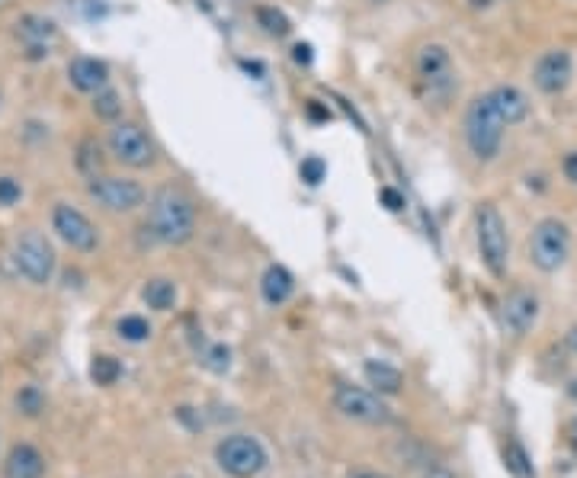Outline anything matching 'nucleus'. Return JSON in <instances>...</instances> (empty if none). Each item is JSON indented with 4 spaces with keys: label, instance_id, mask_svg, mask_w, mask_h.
<instances>
[{
    "label": "nucleus",
    "instance_id": "7ed1b4c3",
    "mask_svg": "<svg viewBox=\"0 0 577 478\" xmlns=\"http://www.w3.org/2000/svg\"><path fill=\"white\" fill-rule=\"evenodd\" d=\"M475 232H478V251L485 267L491 270V276H504L510 261V238L497 206L494 203L478 206V212H475Z\"/></svg>",
    "mask_w": 577,
    "mask_h": 478
},
{
    "label": "nucleus",
    "instance_id": "f257e3e1",
    "mask_svg": "<svg viewBox=\"0 0 577 478\" xmlns=\"http://www.w3.org/2000/svg\"><path fill=\"white\" fill-rule=\"evenodd\" d=\"M148 228L161 244H186L196 232L193 199L176 186H161L148 203Z\"/></svg>",
    "mask_w": 577,
    "mask_h": 478
},
{
    "label": "nucleus",
    "instance_id": "473e14b6",
    "mask_svg": "<svg viewBox=\"0 0 577 478\" xmlns=\"http://www.w3.org/2000/svg\"><path fill=\"white\" fill-rule=\"evenodd\" d=\"M308 120L327 122V120H331V110H324V106L317 103V100H311V103H308Z\"/></svg>",
    "mask_w": 577,
    "mask_h": 478
},
{
    "label": "nucleus",
    "instance_id": "c756f323",
    "mask_svg": "<svg viewBox=\"0 0 577 478\" xmlns=\"http://www.w3.org/2000/svg\"><path fill=\"white\" fill-rule=\"evenodd\" d=\"M23 190H20V183L10 180V177H0V206H14L20 203Z\"/></svg>",
    "mask_w": 577,
    "mask_h": 478
},
{
    "label": "nucleus",
    "instance_id": "a878e982",
    "mask_svg": "<svg viewBox=\"0 0 577 478\" xmlns=\"http://www.w3.org/2000/svg\"><path fill=\"white\" fill-rule=\"evenodd\" d=\"M119 338L128 340V344H141V340L151 338V324L141 315H126L119 321Z\"/></svg>",
    "mask_w": 577,
    "mask_h": 478
},
{
    "label": "nucleus",
    "instance_id": "dca6fc26",
    "mask_svg": "<svg viewBox=\"0 0 577 478\" xmlns=\"http://www.w3.org/2000/svg\"><path fill=\"white\" fill-rule=\"evenodd\" d=\"M4 472H7V478H43L45 459H43V453L35 450V446L20 444V446H14V450H10Z\"/></svg>",
    "mask_w": 577,
    "mask_h": 478
},
{
    "label": "nucleus",
    "instance_id": "c9c22d12",
    "mask_svg": "<svg viewBox=\"0 0 577 478\" xmlns=\"http://www.w3.org/2000/svg\"><path fill=\"white\" fill-rule=\"evenodd\" d=\"M423 478H456V475H452L449 469H430V472H427V475H423Z\"/></svg>",
    "mask_w": 577,
    "mask_h": 478
},
{
    "label": "nucleus",
    "instance_id": "4be33fe9",
    "mask_svg": "<svg viewBox=\"0 0 577 478\" xmlns=\"http://www.w3.org/2000/svg\"><path fill=\"white\" fill-rule=\"evenodd\" d=\"M257 23H260L263 33L273 35V39H286V35L292 33V23H288V16L282 14V10H276V7H257Z\"/></svg>",
    "mask_w": 577,
    "mask_h": 478
},
{
    "label": "nucleus",
    "instance_id": "58836bf2",
    "mask_svg": "<svg viewBox=\"0 0 577 478\" xmlns=\"http://www.w3.org/2000/svg\"><path fill=\"white\" fill-rule=\"evenodd\" d=\"M475 7H487V4H491V0H472Z\"/></svg>",
    "mask_w": 577,
    "mask_h": 478
},
{
    "label": "nucleus",
    "instance_id": "b1692460",
    "mask_svg": "<svg viewBox=\"0 0 577 478\" xmlns=\"http://www.w3.org/2000/svg\"><path fill=\"white\" fill-rule=\"evenodd\" d=\"M119 376H122V366H119V359H116V357H93L90 379L97 382V386H113Z\"/></svg>",
    "mask_w": 577,
    "mask_h": 478
},
{
    "label": "nucleus",
    "instance_id": "c85d7f7f",
    "mask_svg": "<svg viewBox=\"0 0 577 478\" xmlns=\"http://www.w3.org/2000/svg\"><path fill=\"white\" fill-rule=\"evenodd\" d=\"M205 366H209L212 373H225L228 366H232V353H228V347H212L209 357H205Z\"/></svg>",
    "mask_w": 577,
    "mask_h": 478
},
{
    "label": "nucleus",
    "instance_id": "2eb2a0df",
    "mask_svg": "<svg viewBox=\"0 0 577 478\" xmlns=\"http://www.w3.org/2000/svg\"><path fill=\"white\" fill-rule=\"evenodd\" d=\"M494 97V106H497V113L504 116V122L507 126H516V122H523L529 116V100L526 93L520 91V87L514 84H500L491 91Z\"/></svg>",
    "mask_w": 577,
    "mask_h": 478
},
{
    "label": "nucleus",
    "instance_id": "423d86ee",
    "mask_svg": "<svg viewBox=\"0 0 577 478\" xmlns=\"http://www.w3.org/2000/svg\"><path fill=\"white\" fill-rule=\"evenodd\" d=\"M571 251V232L564 222L558 218H543L535 225L533 238H529V257L543 273H555L564 261H568Z\"/></svg>",
    "mask_w": 577,
    "mask_h": 478
},
{
    "label": "nucleus",
    "instance_id": "39448f33",
    "mask_svg": "<svg viewBox=\"0 0 577 478\" xmlns=\"http://www.w3.org/2000/svg\"><path fill=\"white\" fill-rule=\"evenodd\" d=\"M215 459L232 478H254L267 465V450L260 446L257 436L232 434L215 446Z\"/></svg>",
    "mask_w": 577,
    "mask_h": 478
},
{
    "label": "nucleus",
    "instance_id": "412c9836",
    "mask_svg": "<svg viewBox=\"0 0 577 478\" xmlns=\"http://www.w3.org/2000/svg\"><path fill=\"white\" fill-rule=\"evenodd\" d=\"M78 167L80 174L90 180V177L103 174V151H99V141L97 139H80L78 145Z\"/></svg>",
    "mask_w": 577,
    "mask_h": 478
},
{
    "label": "nucleus",
    "instance_id": "bb28decb",
    "mask_svg": "<svg viewBox=\"0 0 577 478\" xmlns=\"http://www.w3.org/2000/svg\"><path fill=\"white\" fill-rule=\"evenodd\" d=\"M43 405H45L43 392H39V388H33V386H26L20 395H16V408H20L23 415H29V417L39 415V411H43Z\"/></svg>",
    "mask_w": 577,
    "mask_h": 478
},
{
    "label": "nucleus",
    "instance_id": "4468645a",
    "mask_svg": "<svg viewBox=\"0 0 577 478\" xmlns=\"http://www.w3.org/2000/svg\"><path fill=\"white\" fill-rule=\"evenodd\" d=\"M68 81L84 93H99V91H106V84H109V68H106L99 58L80 55L68 64Z\"/></svg>",
    "mask_w": 577,
    "mask_h": 478
},
{
    "label": "nucleus",
    "instance_id": "6ab92c4d",
    "mask_svg": "<svg viewBox=\"0 0 577 478\" xmlns=\"http://www.w3.org/2000/svg\"><path fill=\"white\" fill-rule=\"evenodd\" d=\"M363 373H366V382L379 395H398V392H402V386H404L402 369H394V366L382 363V359H366Z\"/></svg>",
    "mask_w": 577,
    "mask_h": 478
},
{
    "label": "nucleus",
    "instance_id": "6e6552de",
    "mask_svg": "<svg viewBox=\"0 0 577 478\" xmlns=\"http://www.w3.org/2000/svg\"><path fill=\"white\" fill-rule=\"evenodd\" d=\"M14 263L29 282L45 286L55 273V251L39 232H26L14 247Z\"/></svg>",
    "mask_w": 577,
    "mask_h": 478
},
{
    "label": "nucleus",
    "instance_id": "f704fd0d",
    "mask_svg": "<svg viewBox=\"0 0 577 478\" xmlns=\"http://www.w3.org/2000/svg\"><path fill=\"white\" fill-rule=\"evenodd\" d=\"M568 444H571V450L577 453V417L571 421V427H568Z\"/></svg>",
    "mask_w": 577,
    "mask_h": 478
},
{
    "label": "nucleus",
    "instance_id": "393cba45",
    "mask_svg": "<svg viewBox=\"0 0 577 478\" xmlns=\"http://www.w3.org/2000/svg\"><path fill=\"white\" fill-rule=\"evenodd\" d=\"M504 459H507V469L514 472L516 478H535L533 463H529V456H526V450H523V444L510 440V444H507V453H504Z\"/></svg>",
    "mask_w": 577,
    "mask_h": 478
},
{
    "label": "nucleus",
    "instance_id": "9b49d317",
    "mask_svg": "<svg viewBox=\"0 0 577 478\" xmlns=\"http://www.w3.org/2000/svg\"><path fill=\"white\" fill-rule=\"evenodd\" d=\"M52 228H55L58 238H61L64 244L74 247V251H80V253L97 251V244H99L97 225H93L80 209H74V206H64V203L55 206V212H52Z\"/></svg>",
    "mask_w": 577,
    "mask_h": 478
},
{
    "label": "nucleus",
    "instance_id": "9d476101",
    "mask_svg": "<svg viewBox=\"0 0 577 478\" xmlns=\"http://www.w3.org/2000/svg\"><path fill=\"white\" fill-rule=\"evenodd\" d=\"M334 408H337L344 417L359 421V424H385V421H392V411H388L385 401H382L375 392H369V388H359V386H337V388H334Z\"/></svg>",
    "mask_w": 577,
    "mask_h": 478
},
{
    "label": "nucleus",
    "instance_id": "aec40b11",
    "mask_svg": "<svg viewBox=\"0 0 577 478\" xmlns=\"http://www.w3.org/2000/svg\"><path fill=\"white\" fill-rule=\"evenodd\" d=\"M141 299L148 302V309L155 311H170L176 305V286L170 280H148L145 282V289H141Z\"/></svg>",
    "mask_w": 577,
    "mask_h": 478
},
{
    "label": "nucleus",
    "instance_id": "a211bd4d",
    "mask_svg": "<svg viewBox=\"0 0 577 478\" xmlns=\"http://www.w3.org/2000/svg\"><path fill=\"white\" fill-rule=\"evenodd\" d=\"M260 292H263V299H267L270 305L288 302V296L296 292V276L288 273L286 267H279V263H273V267H267V273H263Z\"/></svg>",
    "mask_w": 577,
    "mask_h": 478
},
{
    "label": "nucleus",
    "instance_id": "f3484780",
    "mask_svg": "<svg viewBox=\"0 0 577 478\" xmlns=\"http://www.w3.org/2000/svg\"><path fill=\"white\" fill-rule=\"evenodd\" d=\"M16 35L29 45V58H43V55H49L45 39L55 35V23L39 20V16H23V20L16 23Z\"/></svg>",
    "mask_w": 577,
    "mask_h": 478
},
{
    "label": "nucleus",
    "instance_id": "7c9ffc66",
    "mask_svg": "<svg viewBox=\"0 0 577 478\" xmlns=\"http://www.w3.org/2000/svg\"><path fill=\"white\" fill-rule=\"evenodd\" d=\"M379 199H382V206H385L388 212H402L404 209V196L398 190H392V186H382Z\"/></svg>",
    "mask_w": 577,
    "mask_h": 478
},
{
    "label": "nucleus",
    "instance_id": "1a4fd4ad",
    "mask_svg": "<svg viewBox=\"0 0 577 478\" xmlns=\"http://www.w3.org/2000/svg\"><path fill=\"white\" fill-rule=\"evenodd\" d=\"M109 151L126 167H148V164H155V141L135 122H116L109 129Z\"/></svg>",
    "mask_w": 577,
    "mask_h": 478
},
{
    "label": "nucleus",
    "instance_id": "e433bc0d",
    "mask_svg": "<svg viewBox=\"0 0 577 478\" xmlns=\"http://www.w3.org/2000/svg\"><path fill=\"white\" fill-rule=\"evenodd\" d=\"M568 347H571V350L577 353V324H574V328L568 330Z\"/></svg>",
    "mask_w": 577,
    "mask_h": 478
},
{
    "label": "nucleus",
    "instance_id": "f8f14e48",
    "mask_svg": "<svg viewBox=\"0 0 577 478\" xmlns=\"http://www.w3.org/2000/svg\"><path fill=\"white\" fill-rule=\"evenodd\" d=\"M571 78H574V62H571V55L564 49L545 52V55L535 62L533 81H535V87L543 93H549V97L562 93L564 87L571 84Z\"/></svg>",
    "mask_w": 577,
    "mask_h": 478
},
{
    "label": "nucleus",
    "instance_id": "0eeeda50",
    "mask_svg": "<svg viewBox=\"0 0 577 478\" xmlns=\"http://www.w3.org/2000/svg\"><path fill=\"white\" fill-rule=\"evenodd\" d=\"M87 193L97 206L109 212H132L145 203V186L138 180H128V177H109L99 174L87 180Z\"/></svg>",
    "mask_w": 577,
    "mask_h": 478
},
{
    "label": "nucleus",
    "instance_id": "5701e85b",
    "mask_svg": "<svg viewBox=\"0 0 577 478\" xmlns=\"http://www.w3.org/2000/svg\"><path fill=\"white\" fill-rule=\"evenodd\" d=\"M93 113L106 122H116L122 116V97L116 91H109V87L99 91V93H93Z\"/></svg>",
    "mask_w": 577,
    "mask_h": 478
},
{
    "label": "nucleus",
    "instance_id": "f03ea898",
    "mask_svg": "<svg viewBox=\"0 0 577 478\" xmlns=\"http://www.w3.org/2000/svg\"><path fill=\"white\" fill-rule=\"evenodd\" d=\"M504 116L497 113L491 93H481L468 103L465 110V141H468V151H472L478 161H491L500 151V141H504Z\"/></svg>",
    "mask_w": 577,
    "mask_h": 478
},
{
    "label": "nucleus",
    "instance_id": "2f4dec72",
    "mask_svg": "<svg viewBox=\"0 0 577 478\" xmlns=\"http://www.w3.org/2000/svg\"><path fill=\"white\" fill-rule=\"evenodd\" d=\"M562 170H564V177L577 186V151H568V155H564Z\"/></svg>",
    "mask_w": 577,
    "mask_h": 478
},
{
    "label": "nucleus",
    "instance_id": "cd10ccee",
    "mask_svg": "<svg viewBox=\"0 0 577 478\" xmlns=\"http://www.w3.org/2000/svg\"><path fill=\"white\" fill-rule=\"evenodd\" d=\"M298 174H302V180L308 183V186H317V183L327 177V164H324L317 155H311V158H305V161L298 164Z\"/></svg>",
    "mask_w": 577,
    "mask_h": 478
},
{
    "label": "nucleus",
    "instance_id": "ddd939ff",
    "mask_svg": "<svg viewBox=\"0 0 577 478\" xmlns=\"http://www.w3.org/2000/svg\"><path fill=\"white\" fill-rule=\"evenodd\" d=\"M504 328L514 334V338H523L529 328L535 324V318H539V299L533 296V292H526V289H516V292H510L507 299H504Z\"/></svg>",
    "mask_w": 577,
    "mask_h": 478
},
{
    "label": "nucleus",
    "instance_id": "4c0bfd02",
    "mask_svg": "<svg viewBox=\"0 0 577 478\" xmlns=\"http://www.w3.org/2000/svg\"><path fill=\"white\" fill-rule=\"evenodd\" d=\"M353 478H385V475H379V472H359V475H353Z\"/></svg>",
    "mask_w": 577,
    "mask_h": 478
},
{
    "label": "nucleus",
    "instance_id": "72a5a7b5",
    "mask_svg": "<svg viewBox=\"0 0 577 478\" xmlns=\"http://www.w3.org/2000/svg\"><path fill=\"white\" fill-rule=\"evenodd\" d=\"M292 58H296L298 64H305V68H308V64H311V45L308 43H298L296 49H292Z\"/></svg>",
    "mask_w": 577,
    "mask_h": 478
},
{
    "label": "nucleus",
    "instance_id": "20e7f679",
    "mask_svg": "<svg viewBox=\"0 0 577 478\" xmlns=\"http://www.w3.org/2000/svg\"><path fill=\"white\" fill-rule=\"evenodd\" d=\"M414 71L423 93H427L430 100L443 103V100L452 97V91H456V68H452V58L449 52H446V45L440 43L423 45V49L417 52Z\"/></svg>",
    "mask_w": 577,
    "mask_h": 478
}]
</instances>
